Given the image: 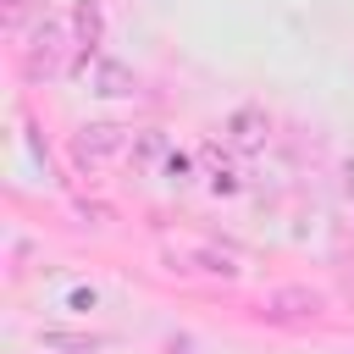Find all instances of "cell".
Masks as SVG:
<instances>
[{"mask_svg":"<svg viewBox=\"0 0 354 354\" xmlns=\"http://www.w3.org/2000/svg\"><path fill=\"white\" fill-rule=\"evenodd\" d=\"M348 194H354V160H348Z\"/></svg>","mask_w":354,"mask_h":354,"instance_id":"1","label":"cell"}]
</instances>
